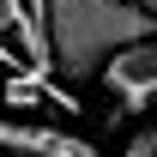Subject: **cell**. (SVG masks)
<instances>
[{
    "label": "cell",
    "mask_w": 157,
    "mask_h": 157,
    "mask_svg": "<svg viewBox=\"0 0 157 157\" xmlns=\"http://www.w3.org/2000/svg\"><path fill=\"white\" fill-rule=\"evenodd\" d=\"M0 151L6 157H103L97 139L55 127V121H36V115H0Z\"/></svg>",
    "instance_id": "cell-2"
},
{
    "label": "cell",
    "mask_w": 157,
    "mask_h": 157,
    "mask_svg": "<svg viewBox=\"0 0 157 157\" xmlns=\"http://www.w3.org/2000/svg\"><path fill=\"white\" fill-rule=\"evenodd\" d=\"M0 157H6V151H0Z\"/></svg>",
    "instance_id": "cell-8"
},
{
    "label": "cell",
    "mask_w": 157,
    "mask_h": 157,
    "mask_svg": "<svg viewBox=\"0 0 157 157\" xmlns=\"http://www.w3.org/2000/svg\"><path fill=\"white\" fill-rule=\"evenodd\" d=\"M103 91L121 103V115H133V109L157 103V36L109 60V67H103Z\"/></svg>",
    "instance_id": "cell-3"
},
{
    "label": "cell",
    "mask_w": 157,
    "mask_h": 157,
    "mask_svg": "<svg viewBox=\"0 0 157 157\" xmlns=\"http://www.w3.org/2000/svg\"><path fill=\"white\" fill-rule=\"evenodd\" d=\"M157 36V18L133 0H48V48L55 73L73 85L103 78V67Z\"/></svg>",
    "instance_id": "cell-1"
},
{
    "label": "cell",
    "mask_w": 157,
    "mask_h": 157,
    "mask_svg": "<svg viewBox=\"0 0 157 157\" xmlns=\"http://www.w3.org/2000/svg\"><path fill=\"white\" fill-rule=\"evenodd\" d=\"M24 24V0H0V36H12Z\"/></svg>",
    "instance_id": "cell-5"
},
{
    "label": "cell",
    "mask_w": 157,
    "mask_h": 157,
    "mask_svg": "<svg viewBox=\"0 0 157 157\" xmlns=\"http://www.w3.org/2000/svg\"><path fill=\"white\" fill-rule=\"evenodd\" d=\"M0 91H6V67H0Z\"/></svg>",
    "instance_id": "cell-7"
},
{
    "label": "cell",
    "mask_w": 157,
    "mask_h": 157,
    "mask_svg": "<svg viewBox=\"0 0 157 157\" xmlns=\"http://www.w3.org/2000/svg\"><path fill=\"white\" fill-rule=\"evenodd\" d=\"M121 157H157V127H139V133L121 145Z\"/></svg>",
    "instance_id": "cell-4"
},
{
    "label": "cell",
    "mask_w": 157,
    "mask_h": 157,
    "mask_svg": "<svg viewBox=\"0 0 157 157\" xmlns=\"http://www.w3.org/2000/svg\"><path fill=\"white\" fill-rule=\"evenodd\" d=\"M133 6H145V12H151V18H157V0H133Z\"/></svg>",
    "instance_id": "cell-6"
}]
</instances>
